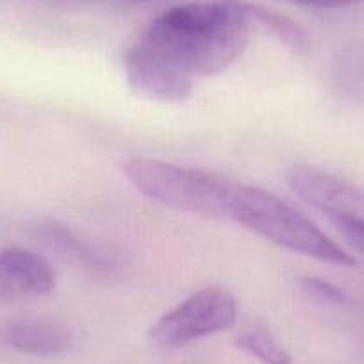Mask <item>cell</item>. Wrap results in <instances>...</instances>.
I'll use <instances>...</instances> for the list:
<instances>
[{"mask_svg":"<svg viewBox=\"0 0 364 364\" xmlns=\"http://www.w3.org/2000/svg\"><path fill=\"white\" fill-rule=\"evenodd\" d=\"M54 288L55 272L43 255L23 248L0 250V302H29Z\"/></svg>","mask_w":364,"mask_h":364,"instance_id":"7","label":"cell"},{"mask_svg":"<svg viewBox=\"0 0 364 364\" xmlns=\"http://www.w3.org/2000/svg\"><path fill=\"white\" fill-rule=\"evenodd\" d=\"M300 288L302 291L314 300L320 306H341L346 302V295L341 288L331 284V282L323 281L318 277H304L300 279Z\"/></svg>","mask_w":364,"mask_h":364,"instance_id":"11","label":"cell"},{"mask_svg":"<svg viewBox=\"0 0 364 364\" xmlns=\"http://www.w3.org/2000/svg\"><path fill=\"white\" fill-rule=\"evenodd\" d=\"M288 184L304 202L318 209L343 237L364 254V190L309 166H295Z\"/></svg>","mask_w":364,"mask_h":364,"instance_id":"5","label":"cell"},{"mask_svg":"<svg viewBox=\"0 0 364 364\" xmlns=\"http://www.w3.org/2000/svg\"><path fill=\"white\" fill-rule=\"evenodd\" d=\"M124 171L132 186L150 200L177 211L227 220L234 182L223 175L150 157H132Z\"/></svg>","mask_w":364,"mask_h":364,"instance_id":"3","label":"cell"},{"mask_svg":"<svg viewBox=\"0 0 364 364\" xmlns=\"http://www.w3.org/2000/svg\"><path fill=\"white\" fill-rule=\"evenodd\" d=\"M252 31V4L218 0L166 9L139 40L195 79L225 72L243 54Z\"/></svg>","mask_w":364,"mask_h":364,"instance_id":"1","label":"cell"},{"mask_svg":"<svg viewBox=\"0 0 364 364\" xmlns=\"http://www.w3.org/2000/svg\"><path fill=\"white\" fill-rule=\"evenodd\" d=\"M236 345L264 364H291L288 350L262 325H250L236 336Z\"/></svg>","mask_w":364,"mask_h":364,"instance_id":"9","label":"cell"},{"mask_svg":"<svg viewBox=\"0 0 364 364\" xmlns=\"http://www.w3.org/2000/svg\"><path fill=\"white\" fill-rule=\"evenodd\" d=\"M4 339L18 352L52 355L61 353L72 346V334L65 325L52 320L26 318L16 320L6 327Z\"/></svg>","mask_w":364,"mask_h":364,"instance_id":"8","label":"cell"},{"mask_svg":"<svg viewBox=\"0 0 364 364\" xmlns=\"http://www.w3.org/2000/svg\"><path fill=\"white\" fill-rule=\"evenodd\" d=\"M237 320V302L223 288H204L164 313L150 327V341L161 348H181L218 334Z\"/></svg>","mask_w":364,"mask_h":364,"instance_id":"4","label":"cell"},{"mask_svg":"<svg viewBox=\"0 0 364 364\" xmlns=\"http://www.w3.org/2000/svg\"><path fill=\"white\" fill-rule=\"evenodd\" d=\"M227 220L295 254L334 266L355 264V259L318 229L306 215L262 188L234 182L227 205Z\"/></svg>","mask_w":364,"mask_h":364,"instance_id":"2","label":"cell"},{"mask_svg":"<svg viewBox=\"0 0 364 364\" xmlns=\"http://www.w3.org/2000/svg\"><path fill=\"white\" fill-rule=\"evenodd\" d=\"M288 2L307 6V8L332 9V8H346V6L359 4V2H363V0H288Z\"/></svg>","mask_w":364,"mask_h":364,"instance_id":"12","label":"cell"},{"mask_svg":"<svg viewBox=\"0 0 364 364\" xmlns=\"http://www.w3.org/2000/svg\"><path fill=\"white\" fill-rule=\"evenodd\" d=\"M124 68L129 86L146 99L164 104H181L186 102L193 93V79L141 40L127 50Z\"/></svg>","mask_w":364,"mask_h":364,"instance_id":"6","label":"cell"},{"mask_svg":"<svg viewBox=\"0 0 364 364\" xmlns=\"http://www.w3.org/2000/svg\"><path fill=\"white\" fill-rule=\"evenodd\" d=\"M252 18H254V29L261 27V29L268 31L273 36L284 41L293 50L302 52L307 48V36L304 34V31L286 16L277 15L269 9L259 8V6H252Z\"/></svg>","mask_w":364,"mask_h":364,"instance_id":"10","label":"cell"}]
</instances>
